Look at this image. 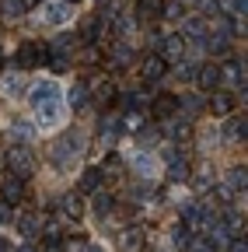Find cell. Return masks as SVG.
Returning a JSON list of instances; mask_svg holds the SVG:
<instances>
[{
    "label": "cell",
    "instance_id": "6da1fadb",
    "mask_svg": "<svg viewBox=\"0 0 248 252\" xmlns=\"http://www.w3.org/2000/svg\"><path fill=\"white\" fill-rule=\"evenodd\" d=\"M32 105H35L39 123H46V126L63 123V102H59L56 81H39V84L32 88Z\"/></svg>",
    "mask_w": 248,
    "mask_h": 252
},
{
    "label": "cell",
    "instance_id": "7a4b0ae2",
    "mask_svg": "<svg viewBox=\"0 0 248 252\" xmlns=\"http://www.w3.org/2000/svg\"><path fill=\"white\" fill-rule=\"evenodd\" d=\"M77 151H81V137H77L74 130H67L63 137H59V140L49 147V158H53V165H56V168H67L74 158H77Z\"/></svg>",
    "mask_w": 248,
    "mask_h": 252
},
{
    "label": "cell",
    "instance_id": "3957f363",
    "mask_svg": "<svg viewBox=\"0 0 248 252\" xmlns=\"http://www.w3.org/2000/svg\"><path fill=\"white\" fill-rule=\"evenodd\" d=\"M7 168H11L18 179L32 175V172H35V158H32V151H28V147H11V151H7Z\"/></svg>",
    "mask_w": 248,
    "mask_h": 252
},
{
    "label": "cell",
    "instance_id": "277c9868",
    "mask_svg": "<svg viewBox=\"0 0 248 252\" xmlns=\"http://www.w3.org/2000/svg\"><path fill=\"white\" fill-rule=\"evenodd\" d=\"M49 60V49L46 46H35V42H25V46H18V56H14V63L21 70H28V67H39V63H46Z\"/></svg>",
    "mask_w": 248,
    "mask_h": 252
},
{
    "label": "cell",
    "instance_id": "5b68a950",
    "mask_svg": "<svg viewBox=\"0 0 248 252\" xmlns=\"http://www.w3.org/2000/svg\"><path fill=\"white\" fill-rule=\"evenodd\" d=\"M158 49H161L158 56H161L165 63H182V56H185V39H182V35H165Z\"/></svg>",
    "mask_w": 248,
    "mask_h": 252
},
{
    "label": "cell",
    "instance_id": "8992f818",
    "mask_svg": "<svg viewBox=\"0 0 248 252\" xmlns=\"http://www.w3.org/2000/svg\"><path fill=\"white\" fill-rule=\"evenodd\" d=\"M165 70H168V63L158 56V53H150L143 63H140V77L147 81V84H154V81H161L165 77Z\"/></svg>",
    "mask_w": 248,
    "mask_h": 252
},
{
    "label": "cell",
    "instance_id": "52a82bcc",
    "mask_svg": "<svg viewBox=\"0 0 248 252\" xmlns=\"http://www.w3.org/2000/svg\"><path fill=\"white\" fill-rule=\"evenodd\" d=\"M21 196H25V182H21L18 175H7L4 182H0V200H4L7 207H11V203H18Z\"/></svg>",
    "mask_w": 248,
    "mask_h": 252
},
{
    "label": "cell",
    "instance_id": "ba28073f",
    "mask_svg": "<svg viewBox=\"0 0 248 252\" xmlns=\"http://www.w3.org/2000/svg\"><path fill=\"white\" fill-rule=\"evenodd\" d=\"M161 130H165V137H171V140H189V133H193V126H189V119H178V116H168Z\"/></svg>",
    "mask_w": 248,
    "mask_h": 252
},
{
    "label": "cell",
    "instance_id": "9c48e42d",
    "mask_svg": "<svg viewBox=\"0 0 248 252\" xmlns=\"http://www.w3.org/2000/svg\"><path fill=\"white\" fill-rule=\"evenodd\" d=\"M196 81H199L203 91H213L220 84V67H217V63H203V67H196Z\"/></svg>",
    "mask_w": 248,
    "mask_h": 252
},
{
    "label": "cell",
    "instance_id": "30bf717a",
    "mask_svg": "<svg viewBox=\"0 0 248 252\" xmlns=\"http://www.w3.org/2000/svg\"><path fill=\"white\" fill-rule=\"evenodd\" d=\"M165 0H137V18L140 21H161Z\"/></svg>",
    "mask_w": 248,
    "mask_h": 252
},
{
    "label": "cell",
    "instance_id": "8fae6325",
    "mask_svg": "<svg viewBox=\"0 0 248 252\" xmlns=\"http://www.w3.org/2000/svg\"><path fill=\"white\" fill-rule=\"evenodd\" d=\"M42 224H46V220H42L39 214H21V217H18V228H21V235H25V238L42 235Z\"/></svg>",
    "mask_w": 248,
    "mask_h": 252
},
{
    "label": "cell",
    "instance_id": "7c38bea8",
    "mask_svg": "<svg viewBox=\"0 0 248 252\" xmlns=\"http://www.w3.org/2000/svg\"><path fill=\"white\" fill-rule=\"evenodd\" d=\"M67 18H70V4H67V0H53V4H46V21L63 25Z\"/></svg>",
    "mask_w": 248,
    "mask_h": 252
},
{
    "label": "cell",
    "instance_id": "4fadbf2b",
    "mask_svg": "<svg viewBox=\"0 0 248 252\" xmlns=\"http://www.w3.org/2000/svg\"><path fill=\"white\" fill-rule=\"evenodd\" d=\"M210 109H213L217 116H227V112L234 109V94H227V91H213V98H210Z\"/></svg>",
    "mask_w": 248,
    "mask_h": 252
},
{
    "label": "cell",
    "instance_id": "5bb4252c",
    "mask_svg": "<svg viewBox=\"0 0 248 252\" xmlns=\"http://www.w3.org/2000/svg\"><path fill=\"white\" fill-rule=\"evenodd\" d=\"M143 235H147L143 228H130V231H122V249H126V252H140V249H143V242H147Z\"/></svg>",
    "mask_w": 248,
    "mask_h": 252
},
{
    "label": "cell",
    "instance_id": "9a60e30c",
    "mask_svg": "<svg viewBox=\"0 0 248 252\" xmlns=\"http://www.w3.org/2000/svg\"><path fill=\"white\" fill-rule=\"evenodd\" d=\"M175 109H178V98H175V94H158V98H154V116L168 119Z\"/></svg>",
    "mask_w": 248,
    "mask_h": 252
},
{
    "label": "cell",
    "instance_id": "2e32d148",
    "mask_svg": "<svg viewBox=\"0 0 248 252\" xmlns=\"http://www.w3.org/2000/svg\"><path fill=\"white\" fill-rule=\"evenodd\" d=\"M227 242H231V235H227L224 224H213V228L206 231V245H210V249H227Z\"/></svg>",
    "mask_w": 248,
    "mask_h": 252
},
{
    "label": "cell",
    "instance_id": "e0dca14e",
    "mask_svg": "<svg viewBox=\"0 0 248 252\" xmlns=\"http://www.w3.org/2000/svg\"><path fill=\"white\" fill-rule=\"evenodd\" d=\"M193 35V39H206V21L203 18H185L182 21V39Z\"/></svg>",
    "mask_w": 248,
    "mask_h": 252
},
{
    "label": "cell",
    "instance_id": "ac0fdd59",
    "mask_svg": "<svg viewBox=\"0 0 248 252\" xmlns=\"http://www.w3.org/2000/svg\"><path fill=\"white\" fill-rule=\"evenodd\" d=\"M84 193H98V186H102V172L98 168H87L84 175H81V182H77Z\"/></svg>",
    "mask_w": 248,
    "mask_h": 252
},
{
    "label": "cell",
    "instance_id": "d6986e66",
    "mask_svg": "<svg viewBox=\"0 0 248 252\" xmlns=\"http://www.w3.org/2000/svg\"><path fill=\"white\" fill-rule=\"evenodd\" d=\"M112 207H115V203H112V196H109V193H95V200H91V210L98 214V220H102V217H109V214H112Z\"/></svg>",
    "mask_w": 248,
    "mask_h": 252
},
{
    "label": "cell",
    "instance_id": "ffe728a7",
    "mask_svg": "<svg viewBox=\"0 0 248 252\" xmlns=\"http://www.w3.org/2000/svg\"><path fill=\"white\" fill-rule=\"evenodd\" d=\"M168 179H171V182H189V179H193V168L178 158V161H171V168H168Z\"/></svg>",
    "mask_w": 248,
    "mask_h": 252
},
{
    "label": "cell",
    "instance_id": "44dd1931",
    "mask_svg": "<svg viewBox=\"0 0 248 252\" xmlns=\"http://www.w3.org/2000/svg\"><path fill=\"white\" fill-rule=\"evenodd\" d=\"M231 49V32H220V35H210V53L213 56H224Z\"/></svg>",
    "mask_w": 248,
    "mask_h": 252
},
{
    "label": "cell",
    "instance_id": "7402d4cb",
    "mask_svg": "<svg viewBox=\"0 0 248 252\" xmlns=\"http://www.w3.org/2000/svg\"><path fill=\"white\" fill-rule=\"evenodd\" d=\"M67 102H70L74 109H84V105H87V84H74V88L67 91Z\"/></svg>",
    "mask_w": 248,
    "mask_h": 252
},
{
    "label": "cell",
    "instance_id": "603a6c76",
    "mask_svg": "<svg viewBox=\"0 0 248 252\" xmlns=\"http://www.w3.org/2000/svg\"><path fill=\"white\" fill-rule=\"evenodd\" d=\"M227 137H231V140H245V137H248V123H245V116H234V119L227 123Z\"/></svg>",
    "mask_w": 248,
    "mask_h": 252
},
{
    "label": "cell",
    "instance_id": "cb8c5ba5",
    "mask_svg": "<svg viewBox=\"0 0 248 252\" xmlns=\"http://www.w3.org/2000/svg\"><path fill=\"white\" fill-rule=\"evenodd\" d=\"M119 130H126V133H140L143 130V116L133 109V112H126V119L119 123Z\"/></svg>",
    "mask_w": 248,
    "mask_h": 252
},
{
    "label": "cell",
    "instance_id": "d4e9b609",
    "mask_svg": "<svg viewBox=\"0 0 248 252\" xmlns=\"http://www.w3.org/2000/svg\"><path fill=\"white\" fill-rule=\"evenodd\" d=\"M102 32H105V21H102V18H91V21L84 25V42H98Z\"/></svg>",
    "mask_w": 248,
    "mask_h": 252
},
{
    "label": "cell",
    "instance_id": "484cf974",
    "mask_svg": "<svg viewBox=\"0 0 248 252\" xmlns=\"http://www.w3.org/2000/svg\"><path fill=\"white\" fill-rule=\"evenodd\" d=\"M11 133L21 137V140H32V137H35V126L28 123V119H14V123H11Z\"/></svg>",
    "mask_w": 248,
    "mask_h": 252
},
{
    "label": "cell",
    "instance_id": "4316f807",
    "mask_svg": "<svg viewBox=\"0 0 248 252\" xmlns=\"http://www.w3.org/2000/svg\"><path fill=\"white\" fill-rule=\"evenodd\" d=\"M4 91L18 98V94L25 91V77H21V74H4Z\"/></svg>",
    "mask_w": 248,
    "mask_h": 252
},
{
    "label": "cell",
    "instance_id": "83f0119b",
    "mask_svg": "<svg viewBox=\"0 0 248 252\" xmlns=\"http://www.w3.org/2000/svg\"><path fill=\"white\" fill-rule=\"evenodd\" d=\"M77 39H81V35H56L53 53H56V56H67V49H74V46H77Z\"/></svg>",
    "mask_w": 248,
    "mask_h": 252
},
{
    "label": "cell",
    "instance_id": "f1b7e54d",
    "mask_svg": "<svg viewBox=\"0 0 248 252\" xmlns=\"http://www.w3.org/2000/svg\"><path fill=\"white\" fill-rule=\"evenodd\" d=\"M245 186H248V172H245V165H241V168H234V172L227 175V189L234 193V189H245Z\"/></svg>",
    "mask_w": 248,
    "mask_h": 252
},
{
    "label": "cell",
    "instance_id": "f546056e",
    "mask_svg": "<svg viewBox=\"0 0 248 252\" xmlns=\"http://www.w3.org/2000/svg\"><path fill=\"white\" fill-rule=\"evenodd\" d=\"M63 214H67V217H74V220H77V217H81V214H84V203H81V200H77V196H74V193H70V196H63Z\"/></svg>",
    "mask_w": 248,
    "mask_h": 252
},
{
    "label": "cell",
    "instance_id": "4dcf8cb0",
    "mask_svg": "<svg viewBox=\"0 0 248 252\" xmlns=\"http://www.w3.org/2000/svg\"><path fill=\"white\" fill-rule=\"evenodd\" d=\"M130 56H133V53H130V46H115V49H112V67H115V70H122V67L130 63Z\"/></svg>",
    "mask_w": 248,
    "mask_h": 252
},
{
    "label": "cell",
    "instance_id": "1f68e13d",
    "mask_svg": "<svg viewBox=\"0 0 248 252\" xmlns=\"http://www.w3.org/2000/svg\"><path fill=\"white\" fill-rule=\"evenodd\" d=\"M95 91H98V94H95V98H98L102 105H112V98H115V88H112L109 81H102V84H98Z\"/></svg>",
    "mask_w": 248,
    "mask_h": 252
},
{
    "label": "cell",
    "instance_id": "d6a6232c",
    "mask_svg": "<svg viewBox=\"0 0 248 252\" xmlns=\"http://www.w3.org/2000/svg\"><path fill=\"white\" fill-rule=\"evenodd\" d=\"M49 70H53V74L70 70V56H53V60H49Z\"/></svg>",
    "mask_w": 248,
    "mask_h": 252
},
{
    "label": "cell",
    "instance_id": "836d02e7",
    "mask_svg": "<svg viewBox=\"0 0 248 252\" xmlns=\"http://www.w3.org/2000/svg\"><path fill=\"white\" fill-rule=\"evenodd\" d=\"M4 14H7V18H21L25 11H21V4H18V0H7V4H4Z\"/></svg>",
    "mask_w": 248,
    "mask_h": 252
},
{
    "label": "cell",
    "instance_id": "e575fe53",
    "mask_svg": "<svg viewBox=\"0 0 248 252\" xmlns=\"http://www.w3.org/2000/svg\"><path fill=\"white\" fill-rule=\"evenodd\" d=\"M227 252H248V242H245V235H241V238H231V242H227Z\"/></svg>",
    "mask_w": 248,
    "mask_h": 252
},
{
    "label": "cell",
    "instance_id": "d590c367",
    "mask_svg": "<svg viewBox=\"0 0 248 252\" xmlns=\"http://www.w3.org/2000/svg\"><path fill=\"white\" fill-rule=\"evenodd\" d=\"M199 11H203V14H217V11H220V4H217V0H199Z\"/></svg>",
    "mask_w": 248,
    "mask_h": 252
},
{
    "label": "cell",
    "instance_id": "8d00e7d4",
    "mask_svg": "<svg viewBox=\"0 0 248 252\" xmlns=\"http://www.w3.org/2000/svg\"><path fill=\"white\" fill-rule=\"evenodd\" d=\"M189 252H213V249L206 245V238H193L189 242Z\"/></svg>",
    "mask_w": 248,
    "mask_h": 252
},
{
    "label": "cell",
    "instance_id": "74e56055",
    "mask_svg": "<svg viewBox=\"0 0 248 252\" xmlns=\"http://www.w3.org/2000/svg\"><path fill=\"white\" fill-rule=\"evenodd\" d=\"M11 220H14V214H11V207H7L4 200H0V224H11Z\"/></svg>",
    "mask_w": 248,
    "mask_h": 252
},
{
    "label": "cell",
    "instance_id": "f35d334b",
    "mask_svg": "<svg viewBox=\"0 0 248 252\" xmlns=\"http://www.w3.org/2000/svg\"><path fill=\"white\" fill-rule=\"evenodd\" d=\"M161 18H182V4H165V14Z\"/></svg>",
    "mask_w": 248,
    "mask_h": 252
},
{
    "label": "cell",
    "instance_id": "ab89813d",
    "mask_svg": "<svg viewBox=\"0 0 248 252\" xmlns=\"http://www.w3.org/2000/svg\"><path fill=\"white\" fill-rule=\"evenodd\" d=\"M196 186H199V189H206V186H210V168H199V175H196Z\"/></svg>",
    "mask_w": 248,
    "mask_h": 252
},
{
    "label": "cell",
    "instance_id": "60d3db41",
    "mask_svg": "<svg viewBox=\"0 0 248 252\" xmlns=\"http://www.w3.org/2000/svg\"><path fill=\"white\" fill-rule=\"evenodd\" d=\"M158 140V130H140V144H154Z\"/></svg>",
    "mask_w": 248,
    "mask_h": 252
},
{
    "label": "cell",
    "instance_id": "b9f144b4",
    "mask_svg": "<svg viewBox=\"0 0 248 252\" xmlns=\"http://www.w3.org/2000/svg\"><path fill=\"white\" fill-rule=\"evenodd\" d=\"M178 77H185V81H189V77H196V67H193V63H182V70H178Z\"/></svg>",
    "mask_w": 248,
    "mask_h": 252
},
{
    "label": "cell",
    "instance_id": "7bdbcfd3",
    "mask_svg": "<svg viewBox=\"0 0 248 252\" xmlns=\"http://www.w3.org/2000/svg\"><path fill=\"white\" fill-rule=\"evenodd\" d=\"M231 7H234V14H245V7H248V0H231Z\"/></svg>",
    "mask_w": 248,
    "mask_h": 252
},
{
    "label": "cell",
    "instance_id": "ee69618b",
    "mask_svg": "<svg viewBox=\"0 0 248 252\" xmlns=\"http://www.w3.org/2000/svg\"><path fill=\"white\" fill-rule=\"evenodd\" d=\"M18 4H21V11H32V7H39V4H42V0H18Z\"/></svg>",
    "mask_w": 248,
    "mask_h": 252
},
{
    "label": "cell",
    "instance_id": "f6af8a7d",
    "mask_svg": "<svg viewBox=\"0 0 248 252\" xmlns=\"http://www.w3.org/2000/svg\"><path fill=\"white\" fill-rule=\"evenodd\" d=\"M178 105H185L189 112H196V109H199V98H185V102H178Z\"/></svg>",
    "mask_w": 248,
    "mask_h": 252
},
{
    "label": "cell",
    "instance_id": "bcb514c9",
    "mask_svg": "<svg viewBox=\"0 0 248 252\" xmlns=\"http://www.w3.org/2000/svg\"><path fill=\"white\" fill-rule=\"evenodd\" d=\"M0 252H14V249H11V242H7L4 235H0Z\"/></svg>",
    "mask_w": 248,
    "mask_h": 252
},
{
    "label": "cell",
    "instance_id": "7dc6e473",
    "mask_svg": "<svg viewBox=\"0 0 248 252\" xmlns=\"http://www.w3.org/2000/svg\"><path fill=\"white\" fill-rule=\"evenodd\" d=\"M84 252H105V249H98V245H87V249H84Z\"/></svg>",
    "mask_w": 248,
    "mask_h": 252
},
{
    "label": "cell",
    "instance_id": "c3c4849f",
    "mask_svg": "<svg viewBox=\"0 0 248 252\" xmlns=\"http://www.w3.org/2000/svg\"><path fill=\"white\" fill-rule=\"evenodd\" d=\"M21 252H35V249H32V245H21Z\"/></svg>",
    "mask_w": 248,
    "mask_h": 252
},
{
    "label": "cell",
    "instance_id": "681fc988",
    "mask_svg": "<svg viewBox=\"0 0 248 252\" xmlns=\"http://www.w3.org/2000/svg\"><path fill=\"white\" fill-rule=\"evenodd\" d=\"M0 60H4V56H0Z\"/></svg>",
    "mask_w": 248,
    "mask_h": 252
},
{
    "label": "cell",
    "instance_id": "f907efd6",
    "mask_svg": "<svg viewBox=\"0 0 248 252\" xmlns=\"http://www.w3.org/2000/svg\"><path fill=\"white\" fill-rule=\"evenodd\" d=\"M67 4H70V0H67Z\"/></svg>",
    "mask_w": 248,
    "mask_h": 252
}]
</instances>
